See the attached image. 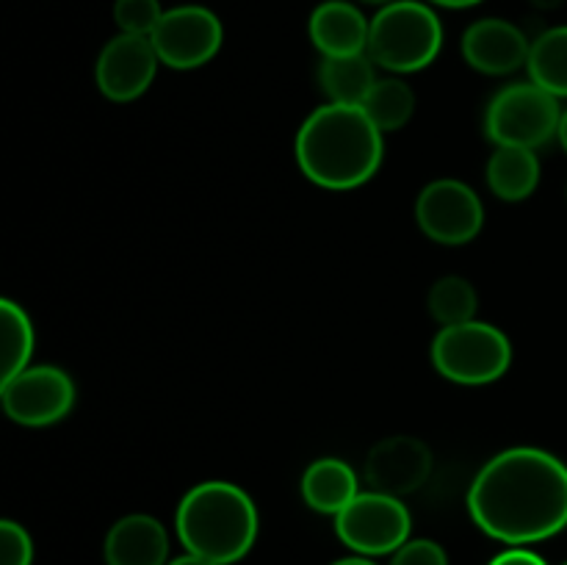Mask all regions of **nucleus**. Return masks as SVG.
<instances>
[{
    "mask_svg": "<svg viewBox=\"0 0 567 565\" xmlns=\"http://www.w3.org/2000/svg\"><path fill=\"white\" fill-rule=\"evenodd\" d=\"M468 513L485 535L509 546L548 541L567 526V465L546 449H507L474 476Z\"/></svg>",
    "mask_w": 567,
    "mask_h": 565,
    "instance_id": "obj_1",
    "label": "nucleus"
},
{
    "mask_svg": "<svg viewBox=\"0 0 567 565\" xmlns=\"http://www.w3.org/2000/svg\"><path fill=\"white\" fill-rule=\"evenodd\" d=\"M382 153V131L360 105H321L297 133V164L302 175L332 192L371 181L380 170Z\"/></svg>",
    "mask_w": 567,
    "mask_h": 565,
    "instance_id": "obj_2",
    "label": "nucleus"
},
{
    "mask_svg": "<svg viewBox=\"0 0 567 565\" xmlns=\"http://www.w3.org/2000/svg\"><path fill=\"white\" fill-rule=\"evenodd\" d=\"M175 530L188 554L216 565H233L249 554L258 537V510L233 482L208 480L181 499Z\"/></svg>",
    "mask_w": 567,
    "mask_h": 565,
    "instance_id": "obj_3",
    "label": "nucleus"
},
{
    "mask_svg": "<svg viewBox=\"0 0 567 565\" xmlns=\"http://www.w3.org/2000/svg\"><path fill=\"white\" fill-rule=\"evenodd\" d=\"M443 48V22L421 0H396L371 17L369 50L377 66L391 72H419Z\"/></svg>",
    "mask_w": 567,
    "mask_h": 565,
    "instance_id": "obj_4",
    "label": "nucleus"
},
{
    "mask_svg": "<svg viewBox=\"0 0 567 565\" xmlns=\"http://www.w3.org/2000/svg\"><path fill=\"white\" fill-rule=\"evenodd\" d=\"M432 363L437 374L460 386H487L509 371L513 343L487 321H463L441 327L432 341Z\"/></svg>",
    "mask_w": 567,
    "mask_h": 565,
    "instance_id": "obj_5",
    "label": "nucleus"
},
{
    "mask_svg": "<svg viewBox=\"0 0 567 565\" xmlns=\"http://www.w3.org/2000/svg\"><path fill=\"white\" fill-rule=\"evenodd\" d=\"M559 97L532 81L498 89L485 111V133L496 147H543L559 133Z\"/></svg>",
    "mask_w": 567,
    "mask_h": 565,
    "instance_id": "obj_6",
    "label": "nucleus"
},
{
    "mask_svg": "<svg viewBox=\"0 0 567 565\" xmlns=\"http://www.w3.org/2000/svg\"><path fill=\"white\" fill-rule=\"evenodd\" d=\"M410 510L402 499L382 491L358 493L341 513L336 515V532L343 546L360 557L393 554L410 541Z\"/></svg>",
    "mask_w": 567,
    "mask_h": 565,
    "instance_id": "obj_7",
    "label": "nucleus"
},
{
    "mask_svg": "<svg viewBox=\"0 0 567 565\" xmlns=\"http://www.w3.org/2000/svg\"><path fill=\"white\" fill-rule=\"evenodd\" d=\"M415 222L426 238L457 247L480 236L485 225V208L474 188L454 177H441L421 188L415 199Z\"/></svg>",
    "mask_w": 567,
    "mask_h": 565,
    "instance_id": "obj_8",
    "label": "nucleus"
},
{
    "mask_svg": "<svg viewBox=\"0 0 567 565\" xmlns=\"http://www.w3.org/2000/svg\"><path fill=\"white\" fill-rule=\"evenodd\" d=\"M150 42L161 64L172 70H197L221 50L225 28L219 17L205 6H177L164 11Z\"/></svg>",
    "mask_w": 567,
    "mask_h": 565,
    "instance_id": "obj_9",
    "label": "nucleus"
},
{
    "mask_svg": "<svg viewBox=\"0 0 567 565\" xmlns=\"http://www.w3.org/2000/svg\"><path fill=\"white\" fill-rule=\"evenodd\" d=\"M3 410L22 427H48L75 404V382L59 366H28L0 386Z\"/></svg>",
    "mask_w": 567,
    "mask_h": 565,
    "instance_id": "obj_10",
    "label": "nucleus"
},
{
    "mask_svg": "<svg viewBox=\"0 0 567 565\" xmlns=\"http://www.w3.org/2000/svg\"><path fill=\"white\" fill-rule=\"evenodd\" d=\"M158 64L161 59L150 37L116 33L100 50L94 78L105 97L114 103H131L147 92L150 83L155 81Z\"/></svg>",
    "mask_w": 567,
    "mask_h": 565,
    "instance_id": "obj_11",
    "label": "nucleus"
},
{
    "mask_svg": "<svg viewBox=\"0 0 567 565\" xmlns=\"http://www.w3.org/2000/svg\"><path fill=\"white\" fill-rule=\"evenodd\" d=\"M460 50L476 72L509 75L518 66H526L532 42L515 22L502 20V17H485L465 28Z\"/></svg>",
    "mask_w": 567,
    "mask_h": 565,
    "instance_id": "obj_12",
    "label": "nucleus"
},
{
    "mask_svg": "<svg viewBox=\"0 0 567 565\" xmlns=\"http://www.w3.org/2000/svg\"><path fill=\"white\" fill-rule=\"evenodd\" d=\"M432 469V454L419 438L396 435L377 443L365 460V474L374 491L402 496L424 485Z\"/></svg>",
    "mask_w": 567,
    "mask_h": 565,
    "instance_id": "obj_13",
    "label": "nucleus"
},
{
    "mask_svg": "<svg viewBox=\"0 0 567 565\" xmlns=\"http://www.w3.org/2000/svg\"><path fill=\"white\" fill-rule=\"evenodd\" d=\"M371 20L349 0H324L310 11L308 33L324 59L358 55L369 50Z\"/></svg>",
    "mask_w": 567,
    "mask_h": 565,
    "instance_id": "obj_14",
    "label": "nucleus"
},
{
    "mask_svg": "<svg viewBox=\"0 0 567 565\" xmlns=\"http://www.w3.org/2000/svg\"><path fill=\"white\" fill-rule=\"evenodd\" d=\"M103 557L105 565H169V535L153 515H125L105 535Z\"/></svg>",
    "mask_w": 567,
    "mask_h": 565,
    "instance_id": "obj_15",
    "label": "nucleus"
},
{
    "mask_svg": "<svg viewBox=\"0 0 567 565\" xmlns=\"http://www.w3.org/2000/svg\"><path fill=\"white\" fill-rule=\"evenodd\" d=\"M358 493V474L347 460L321 458L302 474V499L316 513L338 515Z\"/></svg>",
    "mask_w": 567,
    "mask_h": 565,
    "instance_id": "obj_16",
    "label": "nucleus"
},
{
    "mask_svg": "<svg viewBox=\"0 0 567 565\" xmlns=\"http://www.w3.org/2000/svg\"><path fill=\"white\" fill-rule=\"evenodd\" d=\"M485 181L504 203H520L532 197L540 183V158L535 150L496 147L487 161Z\"/></svg>",
    "mask_w": 567,
    "mask_h": 565,
    "instance_id": "obj_17",
    "label": "nucleus"
},
{
    "mask_svg": "<svg viewBox=\"0 0 567 565\" xmlns=\"http://www.w3.org/2000/svg\"><path fill=\"white\" fill-rule=\"evenodd\" d=\"M374 61L369 53L338 55V59H321L319 83L321 92L330 97V103L341 105H363L369 92L377 83Z\"/></svg>",
    "mask_w": 567,
    "mask_h": 565,
    "instance_id": "obj_18",
    "label": "nucleus"
},
{
    "mask_svg": "<svg viewBox=\"0 0 567 565\" xmlns=\"http://www.w3.org/2000/svg\"><path fill=\"white\" fill-rule=\"evenodd\" d=\"M526 70L532 83L554 97H567V25L548 28L532 42Z\"/></svg>",
    "mask_w": 567,
    "mask_h": 565,
    "instance_id": "obj_19",
    "label": "nucleus"
},
{
    "mask_svg": "<svg viewBox=\"0 0 567 565\" xmlns=\"http://www.w3.org/2000/svg\"><path fill=\"white\" fill-rule=\"evenodd\" d=\"M360 109L369 114V120L380 127L382 133L399 131L410 122L415 111V92L402 78H380L369 97L363 100Z\"/></svg>",
    "mask_w": 567,
    "mask_h": 565,
    "instance_id": "obj_20",
    "label": "nucleus"
},
{
    "mask_svg": "<svg viewBox=\"0 0 567 565\" xmlns=\"http://www.w3.org/2000/svg\"><path fill=\"white\" fill-rule=\"evenodd\" d=\"M0 341H3V371L0 380H11L28 369V360L33 352V325L28 319L25 308L11 299L0 302Z\"/></svg>",
    "mask_w": 567,
    "mask_h": 565,
    "instance_id": "obj_21",
    "label": "nucleus"
},
{
    "mask_svg": "<svg viewBox=\"0 0 567 565\" xmlns=\"http://www.w3.org/2000/svg\"><path fill=\"white\" fill-rule=\"evenodd\" d=\"M476 288L465 277L449 275L432 286L430 291V314L437 325L452 327L463 321H474L476 316Z\"/></svg>",
    "mask_w": 567,
    "mask_h": 565,
    "instance_id": "obj_22",
    "label": "nucleus"
},
{
    "mask_svg": "<svg viewBox=\"0 0 567 565\" xmlns=\"http://www.w3.org/2000/svg\"><path fill=\"white\" fill-rule=\"evenodd\" d=\"M164 9L158 0H114V22L120 33L133 37H153Z\"/></svg>",
    "mask_w": 567,
    "mask_h": 565,
    "instance_id": "obj_23",
    "label": "nucleus"
},
{
    "mask_svg": "<svg viewBox=\"0 0 567 565\" xmlns=\"http://www.w3.org/2000/svg\"><path fill=\"white\" fill-rule=\"evenodd\" d=\"M33 563V543L31 535L17 521H3L0 524V565H31Z\"/></svg>",
    "mask_w": 567,
    "mask_h": 565,
    "instance_id": "obj_24",
    "label": "nucleus"
},
{
    "mask_svg": "<svg viewBox=\"0 0 567 565\" xmlns=\"http://www.w3.org/2000/svg\"><path fill=\"white\" fill-rule=\"evenodd\" d=\"M391 565H449V557L441 543L419 537V541H408L402 548H396Z\"/></svg>",
    "mask_w": 567,
    "mask_h": 565,
    "instance_id": "obj_25",
    "label": "nucleus"
},
{
    "mask_svg": "<svg viewBox=\"0 0 567 565\" xmlns=\"http://www.w3.org/2000/svg\"><path fill=\"white\" fill-rule=\"evenodd\" d=\"M487 565H548V563L540 557V554L529 552V548L515 546V548H507V552L496 554V557H493Z\"/></svg>",
    "mask_w": 567,
    "mask_h": 565,
    "instance_id": "obj_26",
    "label": "nucleus"
},
{
    "mask_svg": "<svg viewBox=\"0 0 567 565\" xmlns=\"http://www.w3.org/2000/svg\"><path fill=\"white\" fill-rule=\"evenodd\" d=\"M432 6H443V9H471V6H480L482 0H426Z\"/></svg>",
    "mask_w": 567,
    "mask_h": 565,
    "instance_id": "obj_27",
    "label": "nucleus"
},
{
    "mask_svg": "<svg viewBox=\"0 0 567 565\" xmlns=\"http://www.w3.org/2000/svg\"><path fill=\"white\" fill-rule=\"evenodd\" d=\"M169 565H216V563H210V559H203V557H197V554H183V557H177V559H169Z\"/></svg>",
    "mask_w": 567,
    "mask_h": 565,
    "instance_id": "obj_28",
    "label": "nucleus"
},
{
    "mask_svg": "<svg viewBox=\"0 0 567 565\" xmlns=\"http://www.w3.org/2000/svg\"><path fill=\"white\" fill-rule=\"evenodd\" d=\"M332 565H377L374 559H369V557H343V559H338V563H332Z\"/></svg>",
    "mask_w": 567,
    "mask_h": 565,
    "instance_id": "obj_29",
    "label": "nucleus"
},
{
    "mask_svg": "<svg viewBox=\"0 0 567 565\" xmlns=\"http://www.w3.org/2000/svg\"><path fill=\"white\" fill-rule=\"evenodd\" d=\"M557 138H559V144H563V150L567 153V109L563 111V122H559Z\"/></svg>",
    "mask_w": 567,
    "mask_h": 565,
    "instance_id": "obj_30",
    "label": "nucleus"
},
{
    "mask_svg": "<svg viewBox=\"0 0 567 565\" xmlns=\"http://www.w3.org/2000/svg\"><path fill=\"white\" fill-rule=\"evenodd\" d=\"M363 3H371V6H388V3H396V0H363Z\"/></svg>",
    "mask_w": 567,
    "mask_h": 565,
    "instance_id": "obj_31",
    "label": "nucleus"
},
{
    "mask_svg": "<svg viewBox=\"0 0 567 565\" xmlns=\"http://www.w3.org/2000/svg\"><path fill=\"white\" fill-rule=\"evenodd\" d=\"M563 565H567V563H563Z\"/></svg>",
    "mask_w": 567,
    "mask_h": 565,
    "instance_id": "obj_32",
    "label": "nucleus"
}]
</instances>
